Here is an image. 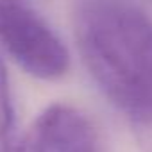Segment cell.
<instances>
[{
  "label": "cell",
  "instance_id": "obj_1",
  "mask_svg": "<svg viewBox=\"0 0 152 152\" xmlns=\"http://www.w3.org/2000/svg\"><path fill=\"white\" fill-rule=\"evenodd\" d=\"M79 56L102 95L152 152V16L138 0H73Z\"/></svg>",
  "mask_w": 152,
  "mask_h": 152
},
{
  "label": "cell",
  "instance_id": "obj_2",
  "mask_svg": "<svg viewBox=\"0 0 152 152\" xmlns=\"http://www.w3.org/2000/svg\"><path fill=\"white\" fill-rule=\"evenodd\" d=\"M0 47L41 81H57L70 68L68 48L31 0H0Z\"/></svg>",
  "mask_w": 152,
  "mask_h": 152
},
{
  "label": "cell",
  "instance_id": "obj_3",
  "mask_svg": "<svg viewBox=\"0 0 152 152\" xmlns=\"http://www.w3.org/2000/svg\"><path fill=\"white\" fill-rule=\"evenodd\" d=\"M16 152H104L97 125L79 107L52 104L18 140Z\"/></svg>",
  "mask_w": 152,
  "mask_h": 152
},
{
  "label": "cell",
  "instance_id": "obj_4",
  "mask_svg": "<svg viewBox=\"0 0 152 152\" xmlns=\"http://www.w3.org/2000/svg\"><path fill=\"white\" fill-rule=\"evenodd\" d=\"M18 140L20 138L16 132V118L9 77L2 52H0V152H16Z\"/></svg>",
  "mask_w": 152,
  "mask_h": 152
}]
</instances>
